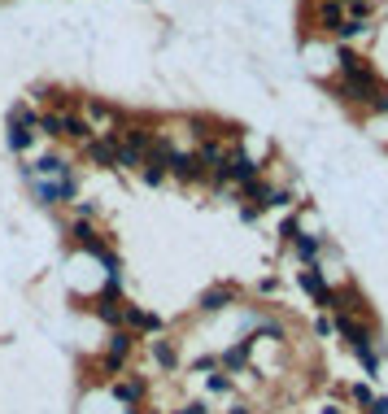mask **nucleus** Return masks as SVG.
Returning <instances> with one entry per match:
<instances>
[{
    "mask_svg": "<svg viewBox=\"0 0 388 414\" xmlns=\"http://www.w3.org/2000/svg\"><path fill=\"white\" fill-rule=\"evenodd\" d=\"M380 88H384V83L375 79V70H371L366 61H358L353 53H341V83H336V96H341V101L371 109V101L380 96Z\"/></svg>",
    "mask_w": 388,
    "mask_h": 414,
    "instance_id": "obj_1",
    "label": "nucleus"
},
{
    "mask_svg": "<svg viewBox=\"0 0 388 414\" xmlns=\"http://www.w3.org/2000/svg\"><path fill=\"white\" fill-rule=\"evenodd\" d=\"M35 131H40V118L31 109H13L9 113V148H13V153H26Z\"/></svg>",
    "mask_w": 388,
    "mask_h": 414,
    "instance_id": "obj_2",
    "label": "nucleus"
},
{
    "mask_svg": "<svg viewBox=\"0 0 388 414\" xmlns=\"http://www.w3.org/2000/svg\"><path fill=\"white\" fill-rule=\"evenodd\" d=\"M131 344H136V336L127 327H114V336H109V344H105V358H101V367L114 375V371H122V362H127V353H131Z\"/></svg>",
    "mask_w": 388,
    "mask_h": 414,
    "instance_id": "obj_3",
    "label": "nucleus"
},
{
    "mask_svg": "<svg viewBox=\"0 0 388 414\" xmlns=\"http://www.w3.org/2000/svg\"><path fill=\"white\" fill-rule=\"evenodd\" d=\"M223 179H227V184H253L257 179V161L245 153V148H227V170H223Z\"/></svg>",
    "mask_w": 388,
    "mask_h": 414,
    "instance_id": "obj_4",
    "label": "nucleus"
},
{
    "mask_svg": "<svg viewBox=\"0 0 388 414\" xmlns=\"http://www.w3.org/2000/svg\"><path fill=\"white\" fill-rule=\"evenodd\" d=\"M166 175L184 179V184H201V179H205V170H201L197 153H170V161H166Z\"/></svg>",
    "mask_w": 388,
    "mask_h": 414,
    "instance_id": "obj_5",
    "label": "nucleus"
},
{
    "mask_svg": "<svg viewBox=\"0 0 388 414\" xmlns=\"http://www.w3.org/2000/svg\"><path fill=\"white\" fill-rule=\"evenodd\" d=\"M88 157L92 166H118V136L109 131L105 140H88Z\"/></svg>",
    "mask_w": 388,
    "mask_h": 414,
    "instance_id": "obj_6",
    "label": "nucleus"
},
{
    "mask_svg": "<svg viewBox=\"0 0 388 414\" xmlns=\"http://www.w3.org/2000/svg\"><path fill=\"white\" fill-rule=\"evenodd\" d=\"M236 301V288L232 284H223V288H209L205 296H201V314H218V310H227Z\"/></svg>",
    "mask_w": 388,
    "mask_h": 414,
    "instance_id": "obj_7",
    "label": "nucleus"
},
{
    "mask_svg": "<svg viewBox=\"0 0 388 414\" xmlns=\"http://www.w3.org/2000/svg\"><path fill=\"white\" fill-rule=\"evenodd\" d=\"M122 323L127 327H140V331H161V319H157V314H144V310H122Z\"/></svg>",
    "mask_w": 388,
    "mask_h": 414,
    "instance_id": "obj_8",
    "label": "nucleus"
},
{
    "mask_svg": "<svg viewBox=\"0 0 388 414\" xmlns=\"http://www.w3.org/2000/svg\"><path fill=\"white\" fill-rule=\"evenodd\" d=\"M301 288H305V292H310V296H314V301H318V305H323V301H328V292H332V288H328V279H323L318 271H301Z\"/></svg>",
    "mask_w": 388,
    "mask_h": 414,
    "instance_id": "obj_9",
    "label": "nucleus"
},
{
    "mask_svg": "<svg viewBox=\"0 0 388 414\" xmlns=\"http://www.w3.org/2000/svg\"><path fill=\"white\" fill-rule=\"evenodd\" d=\"M332 327L341 331V336H345L349 344H362V340H371V336H366V327H358V323L349 319V314H336V323H332Z\"/></svg>",
    "mask_w": 388,
    "mask_h": 414,
    "instance_id": "obj_10",
    "label": "nucleus"
},
{
    "mask_svg": "<svg viewBox=\"0 0 388 414\" xmlns=\"http://www.w3.org/2000/svg\"><path fill=\"white\" fill-rule=\"evenodd\" d=\"M153 358H157L161 371H175V367H179V353H175L170 340H153Z\"/></svg>",
    "mask_w": 388,
    "mask_h": 414,
    "instance_id": "obj_11",
    "label": "nucleus"
},
{
    "mask_svg": "<svg viewBox=\"0 0 388 414\" xmlns=\"http://www.w3.org/2000/svg\"><path fill=\"white\" fill-rule=\"evenodd\" d=\"M318 22L328 26V31H341V22H345V5H336V0L318 5Z\"/></svg>",
    "mask_w": 388,
    "mask_h": 414,
    "instance_id": "obj_12",
    "label": "nucleus"
},
{
    "mask_svg": "<svg viewBox=\"0 0 388 414\" xmlns=\"http://www.w3.org/2000/svg\"><path fill=\"white\" fill-rule=\"evenodd\" d=\"M96 319H105L109 327H118V323H122V310H118L114 296H96Z\"/></svg>",
    "mask_w": 388,
    "mask_h": 414,
    "instance_id": "obj_13",
    "label": "nucleus"
},
{
    "mask_svg": "<svg viewBox=\"0 0 388 414\" xmlns=\"http://www.w3.org/2000/svg\"><path fill=\"white\" fill-rule=\"evenodd\" d=\"M114 397L127 406H136L140 397H144V379H122V384H114Z\"/></svg>",
    "mask_w": 388,
    "mask_h": 414,
    "instance_id": "obj_14",
    "label": "nucleus"
},
{
    "mask_svg": "<svg viewBox=\"0 0 388 414\" xmlns=\"http://www.w3.org/2000/svg\"><path fill=\"white\" fill-rule=\"evenodd\" d=\"M249 349H253V340H240L236 349H227V353H223V367H227V371H240V367L249 362Z\"/></svg>",
    "mask_w": 388,
    "mask_h": 414,
    "instance_id": "obj_15",
    "label": "nucleus"
},
{
    "mask_svg": "<svg viewBox=\"0 0 388 414\" xmlns=\"http://www.w3.org/2000/svg\"><path fill=\"white\" fill-rule=\"evenodd\" d=\"M293 244H297V257H301V262H314V257H318V248H323V240H318V236H297Z\"/></svg>",
    "mask_w": 388,
    "mask_h": 414,
    "instance_id": "obj_16",
    "label": "nucleus"
},
{
    "mask_svg": "<svg viewBox=\"0 0 388 414\" xmlns=\"http://www.w3.org/2000/svg\"><path fill=\"white\" fill-rule=\"evenodd\" d=\"M66 136H70V140H92L88 118H79V113H66Z\"/></svg>",
    "mask_w": 388,
    "mask_h": 414,
    "instance_id": "obj_17",
    "label": "nucleus"
},
{
    "mask_svg": "<svg viewBox=\"0 0 388 414\" xmlns=\"http://www.w3.org/2000/svg\"><path fill=\"white\" fill-rule=\"evenodd\" d=\"M40 127L48 131V136H57V140H66V113H44Z\"/></svg>",
    "mask_w": 388,
    "mask_h": 414,
    "instance_id": "obj_18",
    "label": "nucleus"
},
{
    "mask_svg": "<svg viewBox=\"0 0 388 414\" xmlns=\"http://www.w3.org/2000/svg\"><path fill=\"white\" fill-rule=\"evenodd\" d=\"M166 179V166L153 161V157H144V184H161Z\"/></svg>",
    "mask_w": 388,
    "mask_h": 414,
    "instance_id": "obj_19",
    "label": "nucleus"
},
{
    "mask_svg": "<svg viewBox=\"0 0 388 414\" xmlns=\"http://www.w3.org/2000/svg\"><path fill=\"white\" fill-rule=\"evenodd\" d=\"M88 118H92V122H114L118 113L109 109V105H101V101H92V105H88Z\"/></svg>",
    "mask_w": 388,
    "mask_h": 414,
    "instance_id": "obj_20",
    "label": "nucleus"
},
{
    "mask_svg": "<svg viewBox=\"0 0 388 414\" xmlns=\"http://www.w3.org/2000/svg\"><path fill=\"white\" fill-rule=\"evenodd\" d=\"M257 336H270V340H284V327L270 323V319H257Z\"/></svg>",
    "mask_w": 388,
    "mask_h": 414,
    "instance_id": "obj_21",
    "label": "nucleus"
},
{
    "mask_svg": "<svg viewBox=\"0 0 388 414\" xmlns=\"http://www.w3.org/2000/svg\"><path fill=\"white\" fill-rule=\"evenodd\" d=\"M353 401H358L362 410H371V406H375V392H371L366 384H353Z\"/></svg>",
    "mask_w": 388,
    "mask_h": 414,
    "instance_id": "obj_22",
    "label": "nucleus"
},
{
    "mask_svg": "<svg viewBox=\"0 0 388 414\" xmlns=\"http://www.w3.org/2000/svg\"><path fill=\"white\" fill-rule=\"evenodd\" d=\"M209 392H232V379L227 375H209Z\"/></svg>",
    "mask_w": 388,
    "mask_h": 414,
    "instance_id": "obj_23",
    "label": "nucleus"
},
{
    "mask_svg": "<svg viewBox=\"0 0 388 414\" xmlns=\"http://www.w3.org/2000/svg\"><path fill=\"white\" fill-rule=\"evenodd\" d=\"M175 414H209V410H205V401H188L184 410H175Z\"/></svg>",
    "mask_w": 388,
    "mask_h": 414,
    "instance_id": "obj_24",
    "label": "nucleus"
},
{
    "mask_svg": "<svg viewBox=\"0 0 388 414\" xmlns=\"http://www.w3.org/2000/svg\"><path fill=\"white\" fill-rule=\"evenodd\" d=\"M366 414H388V397H384V401H380V397H375V406H371Z\"/></svg>",
    "mask_w": 388,
    "mask_h": 414,
    "instance_id": "obj_25",
    "label": "nucleus"
},
{
    "mask_svg": "<svg viewBox=\"0 0 388 414\" xmlns=\"http://www.w3.org/2000/svg\"><path fill=\"white\" fill-rule=\"evenodd\" d=\"M232 414H253V410H249V406H236V410H232Z\"/></svg>",
    "mask_w": 388,
    "mask_h": 414,
    "instance_id": "obj_26",
    "label": "nucleus"
},
{
    "mask_svg": "<svg viewBox=\"0 0 388 414\" xmlns=\"http://www.w3.org/2000/svg\"><path fill=\"white\" fill-rule=\"evenodd\" d=\"M336 5H362V0H336Z\"/></svg>",
    "mask_w": 388,
    "mask_h": 414,
    "instance_id": "obj_27",
    "label": "nucleus"
},
{
    "mask_svg": "<svg viewBox=\"0 0 388 414\" xmlns=\"http://www.w3.org/2000/svg\"><path fill=\"white\" fill-rule=\"evenodd\" d=\"M149 414H157V410H149Z\"/></svg>",
    "mask_w": 388,
    "mask_h": 414,
    "instance_id": "obj_28",
    "label": "nucleus"
}]
</instances>
